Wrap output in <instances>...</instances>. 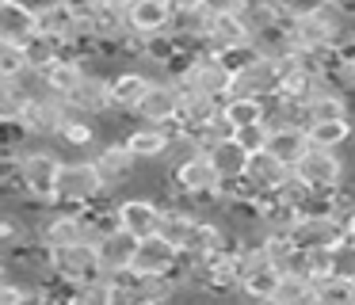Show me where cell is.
<instances>
[{
	"mask_svg": "<svg viewBox=\"0 0 355 305\" xmlns=\"http://www.w3.org/2000/svg\"><path fill=\"white\" fill-rule=\"evenodd\" d=\"M58 164L62 157L50 149H19L16 157V180H19V191H24L27 202H54V175H58Z\"/></svg>",
	"mask_w": 355,
	"mask_h": 305,
	"instance_id": "1",
	"label": "cell"
},
{
	"mask_svg": "<svg viewBox=\"0 0 355 305\" xmlns=\"http://www.w3.org/2000/svg\"><path fill=\"white\" fill-rule=\"evenodd\" d=\"M100 195L107 191L100 187L92 164L88 160H62L54 175V202L58 206H69V210H85L88 202H96Z\"/></svg>",
	"mask_w": 355,
	"mask_h": 305,
	"instance_id": "2",
	"label": "cell"
},
{
	"mask_svg": "<svg viewBox=\"0 0 355 305\" xmlns=\"http://www.w3.org/2000/svg\"><path fill=\"white\" fill-rule=\"evenodd\" d=\"M172 80H176L180 88L207 92V96H214V99H225V96H230V88H233V73L222 65V58L210 53V50H199L195 58H187Z\"/></svg>",
	"mask_w": 355,
	"mask_h": 305,
	"instance_id": "3",
	"label": "cell"
},
{
	"mask_svg": "<svg viewBox=\"0 0 355 305\" xmlns=\"http://www.w3.org/2000/svg\"><path fill=\"white\" fill-rule=\"evenodd\" d=\"M46 271L58 274L65 286H80V282L103 279L100 259H96V248L88 241L62 244V248H46Z\"/></svg>",
	"mask_w": 355,
	"mask_h": 305,
	"instance_id": "4",
	"label": "cell"
},
{
	"mask_svg": "<svg viewBox=\"0 0 355 305\" xmlns=\"http://www.w3.org/2000/svg\"><path fill=\"white\" fill-rule=\"evenodd\" d=\"M65 119H69L65 96L50 92L46 84H39V88L27 92V107H24V114H19V126H24L31 137H54Z\"/></svg>",
	"mask_w": 355,
	"mask_h": 305,
	"instance_id": "5",
	"label": "cell"
},
{
	"mask_svg": "<svg viewBox=\"0 0 355 305\" xmlns=\"http://www.w3.org/2000/svg\"><path fill=\"white\" fill-rule=\"evenodd\" d=\"M291 175L298 183H306L309 191H332L347 175V164L336 149H317V145H309L291 164Z\"/></svg>",
	"mask_w": 355,
	"mask_h": 305,
	"instance_id": "6",
	"label": "cell"
},
{
	"mask_svg": "<svg viewBox=\"0 0 355 305\" xmlns=\"http://www.w3.org/2000/svg\"><path fill=\"white\" fill-rule=\"evenodd\" d=\"M176 107H180V88L172 76H149L141 99L134 103V119L153 122V126H172L176 122Z\"/></svg>",
	"mask_w": 355,
	"mask_h": 305,
	"instance_id": "7",
	"label": "cell"
},
{
	"mask_svg": "<svg viewBox=\"0 0 355 305\" xmlns=\"http://www.w3.org/2000/svg\"><path fill=\"white\" fill-rule=\"evenodd\" d=\"M172 183H176V191L187 198V202H214L218 172L207 160V152H199V157H191V160H184V164L172 168Z\"/></svg>",
	"mask_w": 355,
	"mask_h": 305,
	"instance_id": "8",
	"label": "cell"
},
{
	"mask_svg": "<svg viewBox=\"0 0 355 305\" xmlns=\"http://www.w3.org/2000/svg\"><path fill=\"white\" fill-rule=\"evenodd\" d=\"M294 248H332V244L344 241V221L332 218V214H298L291 229H286Z\"/></svg>",
	"mask_w": 355,
	"mask_h": 305,
	"instance_id": "9",
	"label": "cell"
},
{
	"mask_svg": "<svg viewBox=\"0 0 355 305\" xmlns=\"http://www.w3.org/2000/svg\"><path fill=\"white\" fill-rule=\"evenodd\" d=\"M279 92V61L271 53H256L245 69L233 73V88L230 96H252V99H268Z\"/></svg>",
	"mask_w": 355,
	"mask_h": 305,
	"instance_id": "10",
	"label": "cell"
},
{
	"mask_svg": "<svg viewBox=\"0 0 355 305\" xmlns=\"http://www.w3.org/2000/svg\"><path fill=\"white\" fill-rule=\"evenodd\" d=\"M176 263H180V248L168 244L164 236L149 233V236H141V241H134V256H130L134 274H168L172 279Z\"/></svg>",
	"mask_w": 355,
	"mask_h": 305,
	"instance_id": "11",
	"label": "cell"
},
{
	"mask_svg": "<svg viewBox=\"0 0 355 305\" xmlns=\"http://www.w3.org/2000/svg\"><path fill=\"white\" fill-rule=\"evenodd\" d=\"M88 164H92V172H96V180H100L103 191H115V187H123V183L134 175L138 160L130 157V149H126L123 141H111V145H103Z\"/></svg>",
	"mask_w": 355,
	"mask_h": 305,
	"instance_id": "12",
	"label": "cell"
},
{
	"mask_svg": "<svg viewBox=\"0 0 355 305\" xmlns=\"http://www.w3.org/2000/svg\"><path fill=\"white\" fill-rule=\"evenodd\" d=\"M65 107H69V114H80V119H96V114L111 111L107 76H103V73H92V69H88V73L80 76L77 88L65 96Z\"/></svg>",
	"mask_w": 355,
	"mask_h": 305,
	"instance_id": "13",
	"label": "cell"
},
{
	"mask_svg": "<svg viewBox=\"0 0 355 305\" xmlns=\"http://www.w3.org/2000/svg\"><path fill=\"white\" fill-rule=\"evenodd\" d=\"M35 236H39L46 248H62V244L88 241V233H85V214H80V210H69V206H62V210H54L39 229H35Z\"/></svg>",
	"mask_w": 355,
	"mask_h": 305,
	"instance_id": "14",
	"label": "cell"
},
{
	"mask_svg": "<svg viewBox=\"0 0 355 305\" xmlns=\"http://www.w3.org/2000/svg\"><path fill=\"white\" fill-rule=\"evenodd\" d=\"M245 183L256 191V195H275L279 191V183L291 175V168L283 164V160H275L268 149H256V152H248V160H245Z\"/></svg>",
	"mask_w": 355,
	"mask_h": 305,
	"instance_id": "15",
	"label": "cell"
},
{
	"mask_svg": "<svg viewBox=\"0 0 355 305\" xmlns=\"http://www.w3.org/2000/svg\"><path fill=\"white\" fill-rule=\"evenodd\" d=\"M157 218H161V206L153 198H123V202H115V225L123 233H130L134 241L157 233Z\"/></svg>",
	"mask_w": 355,
	"mask_h": 305,
	"instance_id": "16",
	"label": "cell"
},
{
	"mask_svg": "<svg viewBox=\"0 0 355 305\" xmlns=\"http://www.w3.org/2000/svg\"><path fill=\"white\" fill-rule=\"evenodd\" d=\"M35 31V8L27 0H0V42L24 46Z\"/></svg>",
	"mask_w": 355,
	"mask_h": 305,
	"instance_id": "17",
	"label": "cell"
},
{
	"mask_svg": "<svg viewBox=\"0 0 355 305\" xmlns=\"http://www.w3.org/2000/svg\"><path fill=\"white\" fill-rule=\"evenodd\" d=\"M96 248V259H100V271L111 274V271H123V267H130V256H134V236L123 233L119 225H111L107 233H100L92 241Z\"/></svg>",
	"mask_w": 355,
	"mask_h": 305,
	"instance_id": "18",
	"label": "cell"
},
{
	"mask_svg": "<svg viewBox=\"0 0 355 305\" xmlns=\"http://www.w3.org/2000/svg\"><path fill=\"white\" fill-rule=\"evenodd\" d=\"M180 88V84H176ZM218 107H222V99L207 96V92H195V88H180V107H176V122L172 126L180 130H199L207 119H214Z\"/></svg>",
	"mask_w": 355,
	"mask_h": 305,
	"instance_id": "19",
	"label": "cell"
},
{
	"mask_svg": "<svg viewBox=\"0 0 355 305\" xmlns=\"http://www.w3.org/2000/svg\"><path fill=\"white\" fill-rule=\"evenodd\" d=\"M168 134H172V126H153V122H141V126H134L130 134L123 137V145L130 149L134 160H164Z\"/></svg>",
	"mask_w": 355,
	"mask_h": 305,
	"instance_id": "20",
	"label": "cell"
},
{
	"mask_svg": "<svg viewBox=\"0 0 355 305\" xmlns=\"http://www.w3.org/2000/svg\"><path fill=\"white\" fill-rule=\"evenodd\" d=\"M149 76L141 73V69H123V73L107 76V99H111V111H134V103L141 99V92H146Z\"/></svg>",
	"mask_w": 355,
	"mask_h": 305,
	"instance_id": "21",
	"label": "cell"
},
{
	"mask_svg": "<svg viewBox=\"0 0 355 305\" xmlns=\"http://www.w3.org/2000/svg\"><path fill=\"white\" fill-rule=\"evenodd\" d=\"M241 42H252L241 12H230V15H210V27H207V50L210 53H222L230 46H241Z\"/></svg>",
	"mask_w": 355,
	"mask_h": 305,
	"instance_id": "22",
	"label": "cell"
},
{
	"mask_svg": "<svg viewBox=\"0 0 355 305\" xmlns=\"http://www.w3.org/2000/svg\"><path fill=\"white\" fill-rule=\"evenodd\" d=\"M85 73H88V61L58 53V61H50V65L39 73V84H46V88L58 92V96H69V92L80 84V76H85Z\"/></svg>",
	"mask_w": 355,
	"mask_h": 305,
	"instance_id": "23",
	"label": "cell"
},
{
	"mask_svg": "<svg viewBox=\"0 0 355 305\" xmlns=\"http://www.w3.org/2000/svg\"><path fill=\"white\" fill-rule=\"evenodd\" d=\"M263 149H268L275 160H283V164L291 168L294 160H298L302 152L309 149L306 130H302V126H268V137H263Z\"/></svg>",
	"mask_w": 355,
	"mask_h": 305,
	"instance_id": "24",
	"label": "cell"
},
{
	"mask_svg": "<svg viewBox=\"0 0 355 305\" xmlns=\"http://www.w3.org/2000/svg\"><path fill=\"white\" fill-rule=\"evenodd\" d=\"M260 252H263V259H268L271 271H279V274L298 271L302 274V252L291 244L286 233H268V229H263L260 233Z\"/></svg>",
	"mask_w": 355,
	"mask_h": 305,
	"instance_id": "25",
	"label": "cell"
},
{
	"mask_svg": "<svg viewBox=\"0 0 355 305\" xmlns=\"http://www.w3.org/2000/svg\"><path fill=\"white\" fill-rule=\"evenodd\" d=\"M306 141L317 149H344L355 137V119H324V122H306Z\"/></svg>",
	"mask_w": 355,
	"mask_h": 305,
	"instance_id": "26",
	"label": "cell"
},
{
	"mask_svg": "<svg viewBox=\"0 0 355 305\" xmlns=\"http://www.w3.org/2000/svg\"><path fill=\"white\" fill-rule=\"evenodd\" d=\"M168 19H172V8L164 4V0H130V4H126V27L141 31V35L164 31Z\"/></svg>",
	"mask_w": 355,
	"mask_h": 305,
	"instance_id": "27",
	"label": "cell"
},
{
	"mask_svg": "<svg viewBox=\"0 0 355 305\" xmlns=\"http://www.w3.org/2000/svg\"><path fill=\"white\" fill-rule=\"evenodd\" d=\"M268 302H275V305H309L313 302V282H309L306 274H298V271H286V274H279V282H275V290H271Z\"/></svg>",
	"mask_w": 355,
	"mask_h": 305,
	"instance_id": "28",
	"label": "cell"
},
{
	"mask_svg": "<svg viewBox=\"0 0 355 305\" xmlns=\"http://www.w3.org/2000/svg\"><path fill=\"white\" fill-rule=\"evenodd\" d=\"M275 282H279V271H271L268 263L263 267H252V271H241L237 274V294H245L248 302H268L271 297V290H275Z\"/></svg>",
	"mask_w": 355,
	"mask_h": 305,
	"instance_id": "29",
	"label": "cell"
},
{
	"mask_svg": "<svg viewBox=\"0 0 355 305\" xmlns=\"http://www.w3.org/2000/svg\"><path fill=\"white\" fill-rule=\"evenodd\" d=\"M207 160L214 164V172H218V180H233V175H241L245 172V160H248V152L241 149L237 141H222V145H214V149L207 152Z\"/></svg>",
	"mask_w": 355,
	"mask_h": 305,
	"instance_id": "30",
	"label": "cell"
},
{
	"mask_svg": "<svg viewBox=\"0 0 355 305\" xmlns=\"http://www.w3.org/2000/svg\"><path fill=\"white\" fill-rule=\"evenodd\" d=\"M27 76L24 80H4L0 76V122H19V114H24L27 107Z\"/></svg>",
	"mask_w": 355,
	"mask_h": 305,
	"instance_id": "31",
	"label": "cell"
},
{
	"mask_svg": "<svg viewBox=\"0 0 355 305\" xmlns=\"http://www.w3.org/2000/svg\"><path fill=\"white\" fill-rule=\"evenodd\" d=\"M355 302V282L352 279H329L313 282V305H352Z\"/></svg>",
	"mask_w": 355,
	"mask_h": 305,
	"instance_id": "32",
	"label": "cell"
},
{
	"mask_svg": "<svg viewBox=\"0 0 355 305\" xmlns=\"http://www.w3.org/2000/svg\"><path fill=\"white\" fill-rule=\"evenodd\" d=\"M222 114L233 122V126L263 122V99H252V96H225V99H222Z\"/></svg>",
	"mask_w": 355,
	"mask_h": 305,
	"instance_id": "33",
	"label": "cell"
},
{
	"mask_svg": "<svg viewBox=\"0 0 355 305\" xmlns=\"http://www.w3.org/2000/svg\"><path fill=\"white\" fill-rule=\"evenodd\" d=\"M58 53H62V46H58L54 38H46V35H31V38L24 42L27 73H35V76H39L42 69L50 65V61H58Z\"/></svg>",
	"mask_w": 355,
	"mask_h": 305,
	"instance_id": "34",
	"label": "cell"
},
{
	"mask_svg": "<svg viewBox=\"0 0 355 305\" xmlns=\"http://www.w3.org/2000/svg\"><path fill=\"white\" fill-rule=\"evenodd\" d=\"M233 130H237V126H233V122L222 114V107H218V114H214V119H207L199 130H191V134H195V141H199V149H202V152H210L214 145L230 141V137H233Z\"/></svg>",
	"mask_w": 355,
	"mask_h": 305,
	"instance_id": "35",
	"label": "cell"
},
{
	"mask_svg": "<svg viewBox=\"0 0 355 305\" xmlns=\"http://www.w3.org/2000/svg\"><path fill=\"white\" fill-rule=\"evenodd\" d=\"M54 137H62L69 149H88V145L96 141V130H92V122H85L80 114H69V119L62 122V130H58Z\"/></svg>",
	"mask_w": 355,
	"mask_h": 305,
	"instance_id": "36",
	"label": "cell"
},
{
	"mask_svg": "<svg viewBox=\"0 0 355 305\" xmlns=\"http://www.w3.org/2000/svg\"><path fill=\"white\" fill-rule=\"evenodd\" d=\"M65 305H107V274L92 282H80V286H69Z\"/></svg>",
	"mask_w": 355,
	"mask_h": 305,
	"instance_id": "37",
	"label": "cell"
},
{
	"mask_svg": "<svg viewBox=\"0 0 355 305\" xmlns=\"http://www.w3.org/2000/svg\"><path fill=\"white\" fill-rule=\"evenodd\" d=\"M0 76H4V80H24V76H31V73H27L24 46L0 42Z\"/></svg>",
	"mask_w": 355,
	"mask_h": 305,
	"instance_id": "38",
	"label": "cell"
},
{
	"mask_svg": "<svg viewBox=\"0 0 355 305\" xmlns=\"http://www.w3.org/2000/svg\"><path fill=\"white\" fill-rule=\"evenodd\" d=\"M332 274L336 279H352L355 282V241H340V244H332Z\"/></svg>",
	"mask_w": 355,
	"mask_h": 305,
	"instance_id": "39",
	"label": "cell"
},
{
	"mask_svg": "<svg viewBox=\"0 0 355 305\" xmlns=\"http://www.w3.org/2000/svg\"><path fill=\"white\" fill-rule=\"evenodd\" d=\"M24 236H31V229L19 221V214H0V248L8 252L12 244H19Z\"/></svg>",
	"mask_w": 355,
	"mask_h": 305,
	"instance_id": "40",
	"label": "cell"
},
{
	"mask_svg": "<svg viewBox=\"0 0 355 305\" xmlns=\"http://www.w3.org/2000/svg\"><path fill=\"white\" fill-rule=\"evenodd\" d=\"M260 4L268 8V12L275 15L279 23H286V19H294V15L309 12V8L317 4V0H260Z\"/></svg>",
	"mask_w": 355,
	"mask_h": 305,
	"instance_id": "41",
	"label": "cell"
},
{
	"mask_svg": "<svg viewBox=\"0 0 355 305\" xmlns=\"http://www.w3.org/2000/svg\"><path fill=\"white\" fill-rule=\"evenodd\" d=\"M263 137H268V126H263V122H248V126H237V130H233V141H237L245 152L263 149Z\"/></svg>",
	"mask_w": 355,
	"mask_h": 305,
	"instance_id": "42",
	"label": "cell"
},
{
	"mask_svg": "<svg viewBox=\"0 0 355 305\" xmlns=\"http://www.w3.org/2000/svg\"><path fill=\"white\" fill-rule=\"evenodd\" d=\"M19 294H24V286H19V282L0 279V305H19Z\"/></svg>",
	"mask_w": 355,
	"mask_h": 305,
	"instance_id": "43",
	"label": "cell"
},
{
	"mask_svg": "<svg viewBox=\"0 0 355 305\" xmlns=\"http://www.w3.org/2000/svg\"><path fill=\"white\" fill-rule=\"evenodd\" d=\"M164 4L172 8V15H180V12H195V8H202V0H164Z\"/></svg>",
	"mask_w": 355,
	"mask_h": 305,
	"instance_id": "44",
	"label": "cell"
},
{
	"mask_svg": "<svg viewBox=\"0 0 355 305\" xmlns=\"http://www.w3.org/2000/svg\"><path fill=\"white\" fill-rule=\"evenodd\" d=\"M340 221H344V236H347V241H355V210H347Z\"/></svg>",
	"mask_w": 355,
	"mask_h": 305,
	"instance_id": "45",
	"label": "cell"
},
{
	"mask_svg": "<svg viewBox=\"0 0 355 305\" xmlns=\"http://www.w3.org/2000/svg\"><path fill=\"white\" fill-rule=\"evenodd\" d=\"M130 0H92V8H115V12H126Z\"/></svg>",
	"mask_w": 355,
	"mask_h": 305,
	"instance_id": "46",
	"label": "cell"
},
{
	"mask_svg": "<svg viewBox=\"0 0 355 305\" xmlns=\"http://www.w3.org/2000/svg\"><path fill=\"white\" fill-rule=\"evenodd\" d=\"M0 279H8V271H4V259H0Z\"/></svg>",
	"mask_w": 355,
	"mask_h": 305,
	"instance_id": "47",
	"label": "cell"
},
{
	"mask_svg": "<svg viewBox=\"0 0 355 305\" xmlns=\"http://www.w3.org/2000/svg\"><path fill=\"white\" fill-rule=\"evenodd\" d=\"M309 305H313V302H309Z\"/></svg>",
	"mask_w": 355,
	"mask_h": 305,
	"instance_id": "48",
	"label": "cell"
}]
</instances>
